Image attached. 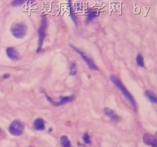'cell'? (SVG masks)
I'll list each match as a JSON object with an SVG mask.
<instances>
[{
	"label": "cell",
	"instance_id": "cell-14",
	"mask_svg": "<svg viewBox=\"0 0 157 147\" xmlns=\"http://www.w3.org/2000/svg\"><path fill=\"white\" fill-rule=\"evenodd\" d=\"M60 143L62 147H71V143L68 137L66 136H62L60 138Z\"/></svg>",
	"mask_w": 157,
	"mask_h": 147
},
{
	"label": "cell",
	"instance_id": "cell-2",
	"mask_svg": "<svg viewBox=\"0 0 157 147\" xmlns=\"http://www.w3.org/2000/svg\"><path fill=\"white\" fill-rule=\"evenodd\" d=\"M47 18L46 16H42V20H41V24L38 30V49H37V53H39L42 51V45L44 42L46 36H47Z\"/></svg>",
	"mask_w": 157,
	"mask_h": 147
},
{
	"label": "cell",
	"instance_id": "cell-6",
	"mask_svg": "<svg viewBox=\"0 0 157 147\" xmlns=\"http://www.w3.org/2000/svg\"><path fill=\"white\" fill-rule=\"evenodd\" d=\"M45 95L47 97V100L49 101L52 104H53L55 107H59V106H62L63 105V104H66V103H70V102L74 100V98H75L74 95L66 96V97H62V98H59V101H55L53 100L51 97H49V96L47 95V93H45Z\"/></svg>",
	"mask_w": 157,
	"mask_h": 147
},
{
	"label": "cell",
	"instance_id": "cell-15",
	"mask_svg": "<svg viewBox=\"0 0 157 147\" xmlns=\"http://www.w3.org/2000/svg\"><path fill=\"white\" fill-rule=\"evenodd\" d=\"M136 63L138 66H139L140 68H144L145 67V63H144V58H143V55L141 54H138L136 57Z\"/></svg>",
	"mask_w": 157,
	"mask_h": 147
},
{
	"label": "cell",
	"instance_id": "cell-8",
	"mask_svg": "<svg viewBox=\"0 0 157 147\" xmlns=\"http://www.w3.org/2000/svg\"><path fill=\"white\" fill-rule=\"evenodd\" d=\"M6 53H7V57H8L10 59H12V60L13 61L19 60L20 58H21V55H20L19 52L17 51L14 47H8V48L6 50Z\"/></svg>",
	"mask_w": 157,
	"mask_h": 147
},
{
	"label": "cell",
	"instance_id": "cell-21",
	"mask_svg": "<svg viewBox=\"0 0 157 147\" xmlns=\"http://www.w3.org/2000/svg\"><path fill=\"white\" fill-rule=\"evenodd\" d=\"M156 134H157V133H156Z\"/></svg>",
	"mask_w": 157,
	"mask_h": 147
},
{
	"label": "cell",
	"instance_id": "cell-11",
	"mask_svg": "<svg viewBox=\"0 0 157 147\" xmlns=\"http://www.w3.org/2000/svg\"><path fill=\"white\" fill-rule=\"evenodd\" d=\"M68 8H69V12H70V17L72 21H73V23L75 24L76 25L78 24V18L76 15L75 12H74V8H73V5H72V2L71 0H68Z\"/></svg>",
	"mask_w": 157,
	"mask_h": 147
},
{
	"label": "cell",
	"instance_id": "cell-13",
	"mask_svg": "<svg viewBox=\"0 0 157 147\" xmlns=\"http://www.w3.org/2000/svg\"><path fill=\"white\" fill-rule=\"evenodd\" d=\"M146 97L148 98V100H150L151 103H157V95L153 91L151 90H147L145 92Z\"/></svg>",
	"mask_w": 157,
	"mask_h": 147
},
{
	"label": "cell",
	"instance_id": "cell-20",
	"mask_svg": "<svg viewBox=\"0 0 157 147\" xmlns=\"http://www.w3.org/2000/svg\"><path fill=\"white\" fill-rule=\"evenodd\" d=\"M0 132H1V129H0Z\"/></svg>",
	"mask_w": 157,
	"mask_h": 147
},
{
	"label": "cell",
	"instance_id": "cell-9",
	"mask_svg": "<svg viewBox=\"0 0 157 147\" xmlns=\"http://www.w3.org/2000/svg\"><path fill=\"white\" fill-rule=\"evenodd\" d=\"M98 17V12L96 9L94 8H89L87 10L86 13V24H89L94 21V19Z\"/></svg>",
	"mask_w": 157,
	"mask_h": 147
},
{
	"label": "cell",
	"instance_id": "cell-17",
	"mask_svg": "<svg viewBox=\"0 0 157 147\" xmlns=\"http://www.w3.org/2000/svg\"><path fill=\"white\" fill-rule=\"evenodd\" d=\"M25 0H13L12 2V6L13 7H20V6H22L23 4H25Z\"/></svg>",
	"mask_w": 157,
	"mask_h": 147
},
{
	"label": "cell",
	"instance_id": "cell-3",
	"mask_svg": "<svg viewBox=\"0 0 157 147\" xmlns=\"http://www.w3.org/2000/svg\"><path fill=\"white\" fill-rule=\"evenodd\" d=\"M28 27L24 23H16L11 27V33L16 38L22 39L27 34Z\"/></svg>",
	"mask_w": 157,
	"mask_h": 147
},
{
	"label": "cell",
	"instance_id": "cell-18",
	"mask_svg": "<svg viewBox=\"0 0 157 147\" xmlns=\"http://www.w3.org/2000/svg\"><path fill=\"white\" fill-rule=\"evenodd\" d=\"M82 139H83V141L85 142V144H90V143H91V141H90V139L89 135H88V133H86V134H84V136H83Z\"/></svg>",
	"mask_w": 157,
	"mask_h": 147
},
{
	"label": "cell",
	"instance_id": "cell-1",
	"mask_svg": "<svg viewBox=\"0 0 157 147\" xmlns=\"http://www.w3.org/2000/svg\"><path fill=\"white\" fill-rule=\"evenodd\" d=\"M110 80H111V81L115 85L116 87L120 89V91L121 92L123 96H124V98H126V100L130 103V105L134 107V110L136 111L137 108H138V107H137L136 101H135L134 98L133 97V95L130 93V92L127 89L126 87L124 86V85L122 83L121 81V80L117 77V76H115V75H112V76H110Z\"/></svg>",
	"mask_w": 157,
	"mask_h": 147
},
{
	"label": "cell",
	"instance_id": "cell-5",
	"mask_svg": "<svg viewBox=\"0 0 157 147\" xmlns=\"http://www.w3.org/2000/svg\"><path fill=\"white\" fill-rule=\"evenodd\" d=\"M71 47L73 48L74 51H75L78 54H79L80 55H81V57L82 58V59L86 63V64L88 65V67H89L90 69H92V70H94V71H98V67L96 66V64L94 63V61H93V59H92L91 58H90L89 56L87 55L86 54H85L84 52H82V51H80L79 49H78L77 47H73V46H71Z\"/></svg>",
	"mask_w": 157,
	"mask_h": 147
},
{
	"label": "cell",
	"instance_id": "cell-4",
	"mask_svg": "<svg viewBox=\"0 0 157 147\" xmlns=\"http://www.w3.org/2000/svg\"><path fill=\"white\" fill-rule=\"evenodd\" d=\"M25 126L20 120H14L9 127L10 133L13 136H21L24 133Z\"/></svg>",
	"mask_w": 157,
	"mask_h": 147
},
{
	"label": "cell",
	"instance_id": "cell-12",
	"mask_svg": "<svg viewBox=\"0 0 157 147\" xmlns=\"http://www.w3.org/2000/svg\"><path fill=\"white\" fill-rule=\"evenodd\" d=\"M33 127L36 130L42 131L45 129V122L44 120L41 118H38L33 122Z\"/></svg>",
	"mask_w": 157,
	"mask_h": 147
},
{
	"label": "cell",
	"instance_id": "cell-7",
	"mask_svg": "<svg viewBox=\"0 0 157 147\" xmlns=\"http://www.w3.org/2000/svg\"><path fill=\"white\" fill-rule=\"evenodd\" d=\"M143 141L146 145H150L151 147H157V139L151 134L149 133L144 134L143 137Z\"/></svg>",
	"mask_w": 157,
	"mask_h": 147
},
{
	"label": "cell",
	"instance_id": "cell-19",
	"mask_svg": "<svg viewBox=\"0 0 157 147\" xmlns=\"http://www.w3.org/2000/svg\"><path fill=\"white\" fill-rule=\"evenodd\" d=\"M25 2H30V3H33V2H35V0H25Z\"/></svg>",
	"mask_w": 157,
	"mask_h": 147
},
{
	"label": "cell",
	"instance_id": "cell-10",
	"mask_svg": "<svg viewBox=\"0 0 157 147\" xmlns=\"http://www.w3.org/2000/svg\"><path fill=\"white\" fill-rule=\"evenodd\" d=\"M103 111H104V114H105L112 121L115 122V123H117V122L120 121V119H120V116L113 110H112L110 108H105V109L103 110Z\"/></svg>",
	"mask_w": 157,
	"mask_h": 147
},
{
	"label": "cell",
	"instance_id": "cell-16",
	"mask_svg": "<svg viewBox=\"0 0 157 147\" xmlns=\"http://www.w3.org/2000/svg\"><path fill=\"white\" fill-rule=\"evenodd\" d=\"M78 73V67H77V64L76 63L73 62L71 63L70 64V68H69V74L70 76H75Z\"/></svg>",
	"mask_w": 157,
	"mask_h": 147
}]
</instances>
